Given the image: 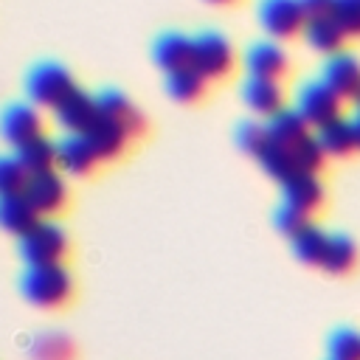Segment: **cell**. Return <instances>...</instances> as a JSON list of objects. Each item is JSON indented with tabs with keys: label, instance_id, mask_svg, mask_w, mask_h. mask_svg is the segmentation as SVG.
I'll return each mask as SVG.
<instances>
[{
	"label": "cell",
	"instance_id": "cell-1",
	"mask_svg": "<svg viewBox=\"0 0 360 360\" xmlns=\"http://www.w3.org/2000/svg\"><path fill=\"white\" fill-rule=\"evenodd\" d=\"M20 292L28 304L39 309H59L73 295V276L62 262L53 264H25L20 276Z\"/></svg>",
	"mask_w": 360,
	"mask_h": 360
},
{
	"label": "cell",
	"instance_id": "cell-2",
	"mask_svg": "<svg viewBox=\"0 0 360 360\" xmlns=\"http://www.w3.org/2000/svg\"><path fill=\"white\" fill-rule=\"evenodd\" d=\"M22 87H25V96H28L31 104L51 107V110L76 90L70 70L59 62H51V59L31 65L25 79H22Z\"/></svg>",
	"mask_w": 360,
	"mask_h": 360
},
{
	"label": "cell",
	"instance_id": "cell-3",
	"mask_svg": "<svg viewBox=\"0 0 360 360\" xmlns=\"http://www.w3.org/2000/svg\"><path fill=\"white\" fill-rule=\"evenodd\" d=\"M191 68L208 82H219L233 70V45L222 31L202 28L191 37Z\"/></svg>",
	"mask_w": 360,
	"mask_h": 360
},
{
	"label": "cell",
	"instance_id": "cell-4",
	"mask_svg": "<svg viewBox=\"0 0 360 360\" xmlns=\"http://www.w3.org/2000/svg\"><path fill=\"white\" fill-rule=\"evenodd\" d=\"M68 233L59 222H53L51 217H42L25 236L17 239V250L22 256L25 264H53L62 262V256L68 253Z\"/></svg>",
	"mask_w": 360,
	"mask_h": 360
},
{
	"label": "cell",
	"instance_id": "cell-5",
	"mask_svg": "<svg viewBox=\"0 0 360 360\" xmlns=\"http://www.w3.org/2000/svg\"><path fill=\"white\" fill-rule=\"evenodd\" d=\"M340 96L332 93L321 79H307L295 90V110L309 127H323L332 118H340Z\"/></svg>",
	"mask_w": 360,
	"mask_h": 360
},
{
	"label": "cell",
	"instance_id": "cell-6",
	"mask_svg": "<svg viewBox=\"0 0 360 360\" xmlns=\"http://www.w3.org/2000/svg\"><path fill=\"white\" fill-rule=\"evenodd\" d=\"M25 200L37 208L39 217H53L68 205V183L59 169L34 172L22 188Z\"/></svg>",
	"mask_w": 360,
	"mask_h": 360
},
{
	"label": "cell",
	"instance_id": "cell-7",
	"mask_svg": "<svg viewBox=\"0 0 360 360\" xmlns=\"http://www.w3.org/2000/svg\"><path fill=\"white\" fill-rule=\"evenodd\" d=\"M256 17H259L262 28L276 39H290V37L301 34L304 20H307L298 0H259Z\"/></svg>",
	"mask_w": 360,
	"mask_h": 360
},
{
	"label": "cell",
	"instance_id": "cell-8",
	"mask_svg": "<svg viewBox=\"0 0 360 360\" xmlns=\"http://www.w3.org/2000/svg\"><path fill=\"white\" fill-rule=\"evenodd\" d=\"M0 129H3V141L8 146H14V149L28 143V141H34V138H39V135H45L42 132V115H39L37 104H31V101L6 104Z\"/></svg>",
	"mask_w": 360,
	"mask_h": 360
},
{
	"label": "cell",
	"instance_id": "cell-9",
	"mask_svg": "<svg viewBox=\"0 0 360 360\" xmlns=\"http://www.w3.org/2000/svg\"><path fill=\"white\" fill-rule=\"evenodd\" d=\"M321 82L340 98H354L360 90V59L352 51L329 53L321 65Z\"/></svg>",
	"mask_w": 360,
	"mask_h": 360
},
{
	"label": "cell",
	"instance_id": "cell-10",
	"mask_svg": "<svg viewBox=\"0 0 360 360\" xmlns=\"http://www.w3.org/2000/svg\"><path fill=\"white\" fill-rule=\"evenodd\" d=\"M98 155L82 132H65L56 138V166L65 174H90L98 166Z\"/></svg>",
	"mask_w": 360,
	"mask_h": 360
},
{
	"label": "cell",
	"instance_id": "cell-11",
	"mask_svg": "<svg viewBox=\"0 0 360 360\" xmlns=\"http://www.w3.org/2000/svg\"><path fill=\"white\" fill-rule=\"evenodd\" d=\"M93 96H96L98 112L107 115V118H115L118 124H124L127 132H129V138H141V135L146 132V118H143V112H141L121 90H115V87H101V90L93 93Z\"/></svg>",
	"mask_w": 360,
	"mask_h": 360
},
{
	"label": "cell",
	"instance_id": "cell-12",
	"mask_svg": "<svg viewBox=\"0 0 360 360\" xmlns=\"http://www.w3.org/2000/svg\"><path fill=\"white\" fill-rule=\"evenodd\" d=\"M90 146L96 149L98 160H115L127 152V143H129V132L124 124H118L115 118H107V115H96V121L87 127V132H82Z\"/></svg>",
	"mask_w": 360,
	"mask_h": 360
},
{
	"label": "cell",
	"instance_id": "cell-13",
	"mask_svg": "<svg viewBox=\"0 0 360 360\" xmlns=\"http://www.w3.org/2000/svg\"><path fill=\"white\" fill-rule=\"evenodd\" d=\"M98 107H96V96L76 87L65 101H59L53 107V121L65 129V132H87V127L96 121Z\"/></svg>",
	"mask_w": 360,
	"mask_h": 360
},
{
	"label": "cell",
	"instance_id": "cell-14",
	"mask_svg": "<svg viewBox=\"0 0 360 360\" xmlns=\"http://www.w3.org/2000/svg\"><path fill=\"white\" fill-rule=\"evenodd\" d=\"M242 65L248 70V76H262V79H281L287 73V53L270 42V39H256L245 48L242 53Z\"/></svg>",
	"mask_w": 360,
	"mask_h": 360
},
{
	"label": "cell",
	"instance_id": "cell-15",
	"mask_svg": "<svg viewBox=\"0 0 360 360\" xmlns=\"http://www.w3.org/2000/svg\"><path fill=\"white\" fill-rule=\"evenodd\" d=\"M278 186H281V202H290L304 214H315L323 205L326 191H323V183L318 180V174H312V172H298Z\"/></svg>",
	"mask_w": 360,
	"mask_h": 360
},
{
	"label": "cell",
	"instance_id": "cell-16",
	"mask_svg": "<svg viewBox=\"0 0 360 360\" xmlns=\"http://www.w3.org/2000/svg\"><path fill=\"white\" fill-rule=\"evenodd\" d=\"M301 37L304 42L312 48V51H321V53H338L343 51V39H346V31L340 28V22L335 20L332 11L326 14H312L304 20V28H301Z\"/></svg>",
	"mask_w": 360,
	"mask_h": 360
},
{
	"label": "cell",
	"instance_id": "cell-17",
	"mask_svg": "<svg viewBox=\"0 0 360 360\" xmlns=\"http://www.w3.org/2000/svg\"><path fill=\"white\" fill-rule=\"evenodd\" d=\"M152 62L166 73L188 68L191 65V37H186L180 31L158 34L152 42Z\"/></svg>",
	"mask_w": 360,
	"mask_h": 360
},
{
	"label": "cell",
	"instance_id": "cell-18",
	"mask_svg": "<svg viewBox=\"0 0 360 360\" xmlns=\"http://www.w3.org/2000/svg\"><path fill=\"white\" fill-rule=\"evenodd\" d=\"M242 101L262 115H273L276 110H281L284 104V90L278 84V79H262V76H248L239 87Z\"/></svg>",
	"mask_w": 360,
	"mask_h": 360
},
{
	"label": "cell",
	"instance_id": "cell-19",
	"mask_svg": "<svg viewBox=\"0 0 360 360\" xmlns=\"http://www.w3.org/2000/svg\"><path fill=\"white\" fill-rule=\"evenodd\" d=\"M42 217L37 214V208L25 200V194H3L0 200V225L14 233L17 239L25 236Z\"/></svg>",
	"mask_w": 360,
	"mask_h": 360
},
{
	"label": "cell",
	"instance_id": "cell-20",
	"mask_svg": "<svg viewBox=\"0 0 360 360\" xmlns=\"http://www.w3.org/2000/svg\"><path fill=\"white\" fill-rule=\"evenodd\" d=\"M264 132H267L270 141L292 146L298 138L309 135V124L304 121V115H301L295 107H281V110H276L273 115H267Z\"/></svg>",
	"mask_w": 360,
	"mask_h": 360
},
{
	"label": "cell",
	"instance_id": "cell-21",
	"mask_svg": "<svg viewBox=\"0 0 360 360\" xmlns=\"http://www.w3.org/2000/svg\"><path fill=\"white\" fill-rule=\"evenodd\" d=\"M256 163L264 169V174H270L273 180L284 183L287 177L298 174V166H295V158H292V146L287 143H276V141H264V146L256 152Z\"/></svg>",
	"mask_w": 360,
	"mask_h": 360
},
{
	"label": "cell",
	"instance_id": "cell-22",
	"mask_svg": "<svg viewBox=\"0 0 360 360\" xmlns=\"http://www.w3.org/2000/svg\"><path fill=\"white\" fill-rule=\"evenodd\" d=\"M315 138H318L321 149H323L326 155H332V158H346L349 152L357 149V143H354V132H352V121L343 118V115L326 121L323 127H318Z\"/></svg>",
	"mask_w": 360,
	"mask_h": 360
},
{
	"label": "cell",
	"instance_id": "cell-23",
	"mask_svg": "<svg viewBox=\"0 0 360 360\" xmlns=\"http://www.w3.org/2000/svg\"><path fill=\"white\" fill-rule=\"evenodd\" d=\"M354 264H357V245H354V239L346 236V233H329L321 267L326 273H332V276H346L349 270H354Z\"/></svg>",
	"mask_w": 360,
	"mask_h": 360
},
{
	"label": "cell",
	"instance_id": "cell-24",
	"mask_svg": "<svg viewBox=\"0 0 360 360\" xmlns=\"http://www.w3.org/2000/svg\"><path fill=\"white\" fill-rule=\"evenodd\" d=\"M205 76L197 70V68H180V70H172L166 73V93L180 101V104H188V101H197L202 93H205Z\"/></svg>",
	"mask_w": 360,
	"mask_h": 360
},
{
	"label": "cell",
	"instance_id": "cell-25",
	"mask_svg": "<svg viewBox=\"0 0 360 360\" xmlns=\"http://www.w3.org/2000/svg\"><path fill=\"white\" fill-rule=\"evenodd\" d=\"M17 160L28 169V174L34 172H45V169H56V141L48 135H39L22 146L14 149Z\"/></svg>",
	"mask_w": 360,
	"mask_h": 360
},
{
	"label": "cell",
	"instance_id": "cell-26",
	"mask_svg": "<svg viewBox=\"0 0 360 360\" xmlns=\"http://www.w3.org/2000/svg\"><path fill=\"white\" fill-rule=\"evenodd\" d=\"M326 242H329V233H326L321 225H315V222H309L301 233H295V236L290 239L295 259L304 262V264H312V267H315V264L321 267L323 253H326Z\"/></svg>",
	"mask_w": 360,
	"mask_h": 360
},
{
	"label": "cell",
	"instance_id": "cell-27",
	"mask_svg": "<svg viewBox=\"0 0 360 360\" xmlns=\"http://www.w3.org/2000/svg\"><path fill=\"white\" fill-rule=\"evenodd\" d=\"M73 354H76L73 340L65 332H42L28 343L31 360H73Z\"/></svg>",
	"mask_w": 360,
	"mask_h": 360
},
{
	"label": "cell",
	"instance_id": "cell-28",
	"mask_svg": "<svg viewBox=\"0 0 360 360\" xmlns=\"http://www.w3.org/2000/svg\"><path fill=\"white\" fill-rule=\"evenodd\" d=\"M292 158H295L298 172H312V174H318V172L323 169L326 152L321 149L318 138L309 132V135H304V138H298V141L292 143Z\"/></svg>",
	"mask_w": 360,
	"mask_h": 360
},
{
	"label": "cell",
	"instance_id": "cell-29",
	"mask_svg": "<svg viewBox=\"0 0 360 360\" xmlns=\"http://www.w3.org/2000/svg\"><path fill=\"white\" fill-rule=\"evenodd\" d=\"M326 352L329 360H360V332L349 326L335 329L326 340Z\"/></svg>",
	"mask_w": 360,
	"mask_h": 360
},
{
	"label": "cell",
	"instance_id": "cell-30",
	"mask_svg": "<svg viewBox=\"0 0 360 360\" xmlns=\"http://www.w3.org/2000/svg\"><path fill=\"white\" fill-rule=\"evenodd\" d=\"M28 169L17 160V155H3L0 158V191L3 194H22L28 183Z\"/></svg>",
	"mask_w": 360,
	"mask_h": 360
},
{
	"label": "cell",
	"instance_id": "cell-31",
	"mask_svg": "<svg viewBox=\"0 0 360 360\" xmlns=\"http://www.w3.org/2000/svg\"><path fill=\"white\" fill-rule=\"evenodd\" d=\"M309 222H312L309 214L298 211V208L290 205V202H278V205L273 208V225H276V231H281V233L290 236V239H292L295 233H301Z\"/></svg>",
	"mask_w": 360,
	"mask_h": 360
},
{
	"label": "cell",
	"instance_id": "cell-32",
	"mask_svg": "<svg viewBox=\"0 0 360 360\" xmlns=\"http://www.w3.org/2000/svg\"><path fill=\"white\" fill-rule=\"evenodd\" d=\"M233 138H236V146L242 149V152H248V155H253L256 158V152L264 146V141H267V132H264V124H256V121H239L236 124V129H233Z\"/></svg>",
	"mask_w": 360,
	"mask_h": 360
},
{
	"label": "cell",
	"instance_id": "cell-33",
	"mask_svg": "<svg viewBox=\"0 0 360 360\" xmlns=\"http://www.w3.org/2000/svg\"><path fill=\"white\" fill-rule=\"evenodd\" d=\"M332 14L346 31V37L360 39V0H332Z\"/></svg>",
	"mask_w": 360,
	"mask_h": 360
},
{
	"label": "cell",
	"instance_id": "cell-34",
	"mask_svg": "<svg viewBox=\"0 0 360 360\" xmlns=\"http://www.w3.org/2000/svg\"><path fill=\"white\" fill-rule=\"evenodd\" d=\"M298 3H301V8H304V14H307V17L332 11V0H298Z\"/></svg>",
	"mask_w": 360,
	"mask_h": 360
},
{
	"label": "cell",
	"instance_id": "cell-35",
	"mask_svg": "<svg viewBox=\"0 0 360 360\" xmlns=\"http://www.w3.org/2000/svg\"><path fill=\"white\" fill-rule=\"evenodd\" d=\"M352 132H354V143H357V149H360V107H354V112H352Z\"/></svg>",
	"mask_w": 360,
	"mask_h": 360
},
{
	"label": "cell",
	"instance_id": "cell-36",
	"mask_svg": "<svg viewBox=\"0 0 360 360\" xmlns=\"http://www.w3.org/2000/svg\"><path fill=\"white\" fill-rule=\"evenodd\" d=\"M208 3H217V6H222V3H236V0H208Z\"/></svg>",
	"mask_w": 360,
	"mask_h": 360
},
{
	"label": "cell",
	"instance_id": "cell-37",
	"mask_svg": "<svg viewBox=\"0 0 360 360\" xmlns=\"http://www.w3.org/2000/svg\"><path fill=\"white\" fill-rule=\"evenodd\" d=\"M352 101H354V107H360V90H357V96H354Z\"/></svg>",
	"mask_w": 360,
	"mask_h": 360
}]
</instances>
